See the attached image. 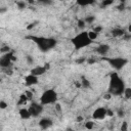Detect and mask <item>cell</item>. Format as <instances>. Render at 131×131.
<instances>
[{
    "label": "cell",
    "instance_id": "d4e9b609",
    "mask_svg": "<svg viewBox=\"0 0 131 131\" xmlns=\"http://www.w3.org/2000/svg\"><path fill=\"white\" fill-rule=\"evenodd\" d=\"M77 24H78V28H80V29H84L86 26V23L84 21V19H79Z\"/></svg>",
    "mask_w": 131,
    "mask_h": 131
},
{
    "label": "cell",
    "instance_id": "484cf974",
    "mask_svg": "<svg viewBox=\"0 0 131 131\" xmlns=\"http://www.w3.org/2000/svg\"><path fill=\"white\" fill-rule=\"evenodd\" d=\"M26 60H27V62H28L29 64H33V63H34V58H33V56H31V55H27V56H26Z\"/></svg>",
    "mask_w": 131,
    "mask_h": 131
},
{
    "label": "cell",
    "instance_id": "277c9868",
    "mask_svg": "<svg viewBox=\"0 0 131 131\" xmlns=\"http://www.w3.org/2000/svg\"><path fill=\"white\" fill-rule=\"evenodd\" d=\"M101 59L104 60V61H106L116 71L122 70L129 62V60L126 57H122V56H116V57H106V56H103V57H101Z\"/></svg>",
    "mask_w": 131,
    "mask_h": 131
},
{
    "label": "cell",
    "instance_id": "7c38bea8",
    "mask_svg": "<svg viewBox=\"0 0 131 131\" xmlns=\"http://www.w3.org/2000/svg\"><path fill=\"white\" fill-rule=\"evenodd\" d=\"M53 125V121L49 118H42L40 121H39V127L41 129H48L50 127H52Z\"/></svg>",
    "mask_w": 131,
    "mask_h": 131
},
{
    "label": "cell",
    "instance_id": "f546056e",
    "mask_svg": "<svg viewBox=\"0 0 131 131\" xmlns=\"http://www.w3.org/2000/svg\"><path fill=\"white\" fill-rule=\"evenodd\" d=\"M25 94L27 95V97L29 98V100L33 97V92H31V91H28V90H27V91H25Z\"/></svg>",
    "mask_w": 131,
    "mask_h": 131
},
{
    "label": "cell",
    "instance_id": "d590c367",
    "mask_svg": "<svg viewBox=\"0 0 131 131\" xmlns=\"http://www.w3.org/2000/svg\"><path fill=\"white\" fill-rule=\"evenodd\" d=\"M82 121H83V117L82 116H79L77 118V122H82Z\"/></svg>",
    "mask_w": 131,
    "mask_h": 131
},
{
    "label": "cell",
    "instance_id": "8992f818",
    "mask_svg": "<svg viewBox=\"0 0 131 131\" xmlns=\"http://www.w3.org/2000/svg\"><path fill=\"white\" fill-rule=\"evenodd\" d=\"M16 60V57L13 53V51H9L7 53L2 54V56L0 57V67L2 69H8L12 66V63Z\"/></svg>",
    "mask_w": 131,
    "mask_h": 131
},
{
    "label": "cell",
    "instance_id": "e0dca14e",
    "mask_svg": "<svg viewBox=\"0 0 131 131\" xmlns=\"http://www.w3.org/2000/svg\"><path fill=\"white\" fill-rule=\"evenodd\" d=\"M80 83H81V87H83V88H90V87H91L90 81H89L86 77H82Z\"/></svg>",
    "mask_w": 131,
    "mask_h": 131
},
{
    "label": "cell",
    "instance_id": "6da1fadb",
    "mask_svg": "<svg viewBox=\"0 0 131 131\" xmlns=\"http://www.w3.org/2000/svg\"><path fill=\"white\" fill-rule=\"evenodd\" d=\"M26 39L31 40L36 44L38 49L41 52H48L49 50L53 49L57 45L56 39L52 37H44V36H35V35H29L26 37Z\"/></svg>",
    "mask_w": 131,
    "mask_h": 131
},
{
    "label": "cell",
    "instance_id": "44dd1931",
    "mask_svg": "<svg viewBox=\"0 0 131 131\" xmlns=\"http://www.w3.org/2000/svg\"><path fill=\"white\" fill-rule=\"evenodd\" d=\"M88 36H89V38L93 41V40H95V39L97 38L98 34H97V33H95L94 31H90V32H88Z\"/></svg>",
    "mask_w": 131,
    "mask_h": 131
},
{
    "label": "cell",
    "instance_id": "9c48e42d",
    "mask_svg": "<svg viewBox=\"0 0 131 131\" xmlns=\"http://www.w3.org/2000/svg\"><path fill=\"white\" fill-rule=\"evenodd\" d=\"M106 117V108L105 107H97L94 110V112L92 113V118L94 120H103Z\"/></svg>",
    "mask_w": 131,
    "mask_h": 131
},
{
    "label": "cell",
    "instance_id": "30bf717a",
    "mask_svg": "<svg viewBox=\"0 0 131 131\" xmlns=\"http://www.w3.org/2000/svg\"><path fill=\"white\" fill-rule=\"evenodd\" d=\"M24 82H25V85L28 86V87H31V86H34L36 84H38L39 82V78L33 74H28L27 76H25L24 78Z\"/></svg>",
    "mask_w": 131,
    "mask_h": 131
},
{
    "label": "cell",
    "instance_id": "4fadbf2b",
    "mask_svg": "<svg viewBox=\"0 0 131 131\" xmlns=\"http://www.w3.org/2000/svg\"><path fill=\"white\" fill-rule=\"evenodd\" d=\"M111 33H112V36H113V37L119 38V37H122V36H123L124 34H126L127 32H126V30L123 29V28H115V29H113V30L111 31Z\"/></svg>",
    "mask_w": 131,
    "mask_h": 131
},
{
    "label": "cell",
    "instance_id": "4316f807",
    "mask_svg": "<svg viewBox=\"0 0 131 131\" xmlns=\"http://www.w3.org/2000/svg\"><path fill=\"white\" fill-rule=\"evenodd\" d=\"M7 106H8V104H7L6 101H4V100H0V108H1V110L6 108Z\"/></svg>",
    "mask_w": 131,
    "mask_h": 131
},
{
    "label": "cell",
    "instance_id": "5b68a950",
    "mask_svg": "<svg viewBox=\"0 0 131 131\" xmlns=\"http://www.w3.org/2000/svg\"><path fill=\"white\" fill-rule=\"evenodd\" d=\"M57 92L54 90V89H47L45 90L41 96H40V103L43 104V105H47V104H52V103H55L57 101Z\"/></svg>",
    "mask_w": 131,
    "mask_h": 131
},
{
    "label": "cell",
    "instance_id": "ac0fdd59",
    "mask_svg": "<svg viewBox=\"0 0 131 131\" xmlns=\"http://www.w3.org/2000/svg\"><path fill=\"white\" fill-rule=\"evenodd\" d=\"M114 2H115V0H101L100 7H101V8H106V7L111 6Z\"/></svg>",
    "mask_w": 131,
    "mask_h": 131
},
{
    "label": "cell",
    "instance_id": "7a4b0ae2",
    "mask_svg": "<svg viewBox=\"0 0 131 131\" xmlns=\"http://www.w3.org/2000/svg\"><path fill=\"white\" fill-rule=\"evenodd\" d=\"M126 88L124 80L120 77L118 73H111L110 74V84L107 92L112 96H121Z\"/></svg>",
    "mask_w": 131,
    "mask_h": 131
},
{
    "label": "cell",
    "instance_id": "9a60e30c",
    "mask_svg": "<svg viewBox=\"0 0 131 131\" xmlns=\"http://www.w3.org/2000/svg\"><path fill=\"white\" fill-rule=\"evenodd\" d=\"M95 1H96V0H76V3H77L79 6L85 7V6H89V5L94 4Z\"/></svg>",
    "mask_w": 131,
    "mask_h": 131
},
{
    "label": "cell",
    "instance_id": "f1b7e54d",
    "mask_svg": "<svg viewBox=\"0 0 131 131\" xmlns=\"http://www.w3.org/2000/svg\"><path fill=\"white\" fill-rule=\"evenodd\" d=\"M92 31H94L95 33L99 34V33H100V32L102 31V27H101V26H96V27H95V28H94V29H93Z\"/></svg>",
    "mask_w": 131,
    "mask_h": 131
},
{
    "label": "cell",
    "instance_id": "2e32d148",
    "mask_svg": "<svg viewBox=\"0 0 131 131\" xmlns=\"http://www.w3.org/2000/svg\"><path fill=\"white\" fill-rule=\"evenodd\" d=\"M28 100H29V98L27 97V95H26L25 93H23V94H20L19 97H18L17 105H26L27 102H28Z\"/></svg>",
    "mask_w": 131,
    "mask_h": 131
},
{
    "label": "cell",
    "instance_id": "8fae6325",
    "mask_svg": "<svg viewBox=\"0 0 131 131\" xmlns=\"http://www.w3.org/2000/svg\"><path fill=\"white\" fill-rule=\"evenodd\" d=\"M110 49H111L110 45H108V44L103 43V44H99V45L95 48V51H96L99 55H101V56H105V55L108 53Z\"/></svg>",
    "mask_w": 131,
    "mask_h": 131
},
{
    "label": "cell",
    "instance_id": "52a82bcc",
    "mask_svg": "<svg viewBox=\"0 0 131 131\" xmlns=\"http://www.w3.org/2000/svg\"><path fill=\"white\" fill-rule=\"evenodd\" d=\"M28 110H29V112H30V114H31V117L37 118V117H39V116L43 113V110H44V108H43V104L38 103V102H32V103L29 105Z\"/></svg>",
    "mask_w": 131,
    "mask_h": 131
},
{
    "label": "cell",
    "instance_id": "7402d4cb",
    "mask_svg": "<svg viewBox=\"0 0 131 131\" xmlns=\"http://www.w3.org/2000/svg\"><path fill=\"white\" fill-rule=\"evenodd\" d=\"M85 128L86 129H93L94 128V122L93 121H87L86 123H85Z\"/></svg>",
    "mask_w": 131,
    "mask_h": 131
},
{
    "label": "cell",
    "instance_id": "603a6c76",
    "mask_svg": "<svg viewBox=\"0 0 131 131\" xmlns=\"http://www.w3.org/2000/svg\"><path fill=\"white\" fill-rule=\"evenodd\" d=\"M9 51H10V47H9V46H7V45L2 46V47L0 48V53H2V54L7 53V52H9Z\"/></svg>",
    "mask_w": 131,
    "mask_h": 131
},
{
    "label": "cell",
    "instance_id": "83f0119b",
    "mask_svg": "<svg viewBox=\"0 0 131 131\" xmlns=\"http://www.w3.org/2000/svg\"><path fill=\"white\" fill-rule=\"evenodd\" d=\"M121 130L122 131H127L128 130V123L127 122H123V124L121 126Z\"/></svg>",
    "mask_w": 131,
    "mask_h": 131
},
{
    "label": "cell",
    "instance_id": "3957f363",
    "mask_svg": "<svg viewBox=\"0 0 131 131\" xmlns=\"http://www.w3.org/2000/svg\"><path fill=\"white\" fill-rule=\"evenodd\" d=\"M92 42L93 41L89 38L87 31H81L71 39V43L75 50H80L85 47H88Z\"/></svg>",
    "mask_w": 131,
    "mask_h": 131
},
{
    "label": "cell",
    "instance_id": "ffe728a7",
    "mask_svg": "<svg viewBox=\"0 0 131 131\" xmlns=\"http://www.w3.org/2000/svg\"><path fill=\"white\" fill-rule=\"evenodd\" d=\"M94 20H95V16H94V15H88V16H86L85 19H84V21H85L86 24H88V25H91Z\"/></svg>",
    "mask_w": 131,
    "mask_h": 131
},
{
    "label": "cell",
    "instance_id": "836d02e7",
    "mask_svg": "<svg viewBox=\"0 0 131 131\" xmlns=\"http://www.w3.org/2000/svg\"><path fill=\"white\" fill-rule=\"evenodd\" d=\"M55 110L58 111V112H60V111H61V105H60L59 103H56V104H55Z\"/></svg>",
    "mask_w": 131,
    "mask_h": 131
},
{
    "label": "cell",
    "instance_id": "74e56055",
    "mask_svg": "<svg viewBox=\"0 0 131 131\" xmlns=\"http://www.w3.org/2000/svg\"><path fill=\"white\" fill-rule=\"evenodd\" d=\"M0 81H1V79H0Z\"/></svg>",
    "mask_w": 131,
    "mask_h": 131
},
{
    "label": "cell",
    "instance_id": "e575fe53",
    "mask_svg": "<svg viewBox=\"0 0 131 131\" xmlns=\"http://www.w3.org/2000/svg\"><path fill=\"white\" fill-rule=\"evenodd\" d=\"M85 60H86V58H85V57H83V58H80V59H78V60H77V62H78V63H83Z\"/></svg>",
    "mask_w": 131,
    "mask_h": 131
},
{
    "label": "cell",
    "instance_id": "1f68e13d",
    "mask_svg": "<svg viewBox=\"0 0 131 131\" xmlns=\"http://www.w3.org/2000/svg\"><path fill=\"white\" fill-rule=\"evenodd\" d=\"M118 116H119V117H121V118H122V117H124V116H125V112H124V110L120 108V110L118 111Z\"/></svg>",
    "mask_w": 131,
    "mask_h": 131
},
{
    "label": "cell",
    "instance_id": "4dcf8cb0",
    "mask_svg": "<svg viewBox=\"0 0 131 131\" xmlns=\"http://www.w3.org/2000/svg\"><path fill=\"white\" fill-rule=\"evenodd\" d=\"M38 2H41L43 4H51L52 3V0H36Z\"/></svg>",
    "mask_w": 131,
    "mask_h": 131
},
{
    "label": "cell",
    "instance_id": "5bb4252c",
    "mask_svg": "<svg viewBox=\"0 0 131 131\" xmlns=\"http://www.w3.org/2000/svg\"><path fill=\"white\" fill-rule=\"evenodd\" d=\"M18 115H19L20 119H23V120H28V119L31 118V114H30L29 110L26 108V107H21L18 111Z\"/></svg>",
    "mask_w": 131,
    "mask_h": 131
},
{
    "label": "cell",
    "instance_id": "8d00e7d4",
    "mask_svg": "<svg viewBox=\"0 0 131 131\" xmlns=\"http://www.w3.org/2000/svg\"><path fill=\"white\" fill-rule=\"evenodd\" d=\"M88 62H89V63H93L94 60H93V59H88Z\"/></svg>",
    "mask_w": 131,
    "mask_h": 131
},
{
    "label": "cell",
    "instance_id": "ba28073f",
    "mask_svg": "<svg viewBox=\"0 0 131 131\" xmlns=\"http://www.w3.org/2000/svg\"><path fill=\"white\" fill-rule=\"evenodd\" d=\"M48 69H49V64L46 63L45 66H37V67H34V68L30 71V73L33 74V75H35V76H37V77H39V76L44 75V74L47 72Z\"/></svg>",
    "mask_w": 131,
    "mask_h": 131
},
{
    "label": "cell",
    "instance_id": "d6a6232c",
    "mask_svg": "<svg viewBox=\"0 0 131 131\" xmlns=\"http://www.w3.org/2000/svg\"><path fill=\"white\" fill-rule=\"evenodd\" d=\"M111 97H112V95H111L108 92H107V93H105V94L103 95V98H104V99H106V100H110V99H111Z\"/></svg>",
    "mask_w": 131,
    "mask_h": 131
},
{
    "label": "cell",
    "instance_id": "d6986e66",
    "mask_svg": "<svg viewBox=\"0 0 131 131\" xmlns=\"http://www.w3.org/2000/svg\"><path fill=\"white\" fill-rule=\"evenodd\" d=\"M123 95L125 96L126 99H130L131 98V88L130 87H126L124 92H123Z\"/></svg>",
    "mask_w": 131,
    "mask_h": 131
},
{
    "label": "cell",
    "instance_id": "cb8c5ba5",
    "mask_svg": "<svg viewBox=\"0 0 131 131\" xmlns=\"http://www.w3.org/2000/svg\"><path fill=\"white\" fill-rule=\"evenodd\" d=\"M16 6H17V8L18 9H24V8H26V3H25V1H17L16 2Z\"/></svg>",
    "mask_w": 131,
    "mask_h": 131
}]
</instances>
